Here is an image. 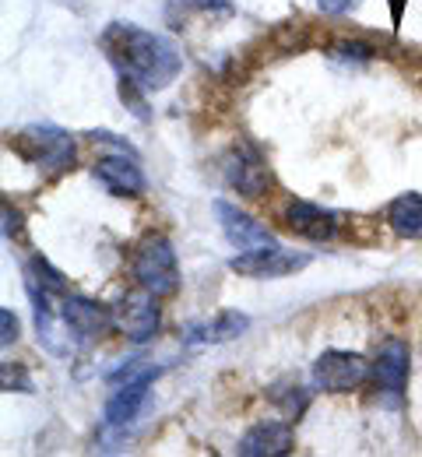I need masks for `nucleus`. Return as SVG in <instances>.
<instances>
[{
  "instance_id": "1",
  "label": "nucleus",
  "mask_w": 422,
  "mask_h": 457,
  "mask_svg": "<svg viewBox=\"0 0 422 457\" xmlns=\"http://www.w3.org/2000/svg\"><path fill=\"white\" fill-rule=\"evenodd\" d=\"M99 46L113 63V71L127 81L141 85L145 92L170 88L183 71V54L173 39L130 21H110L99 36Z\"/></svg>"
},
{
  "instance_id": "2",
  "label": "nucleus",
  "mask_w": 422,
  "mask_h": 457,
  "mask_svg": "<svg viewBox=\"0 0 422 457\" xmlns=\"http://www.w3.org/2000/svg\"><path fill=\"white\" fill-rule=\"evenodd\" d=\"M162 377V366H152L145 362L141 355L134 359H123V366L117 373H110V398H106V415H103V436H123L127 426H134V419L141 415L145 401H148V391L152 384Z\"/></svg>"
},
{
  "instance_id": "3",
  "label": "nucleus",
  "mask_w": 422,
  "mask_h": 457,
  "mask_svg": "<svg viewBox=\"0 0 422 457\" xmlns=\"http://www.w3.org/2000/svg\"><path fill=\"white\" fill-rule=\"evenodd\" d=\"M14 155L36 170L46 172H63L74 166L78 159V148H74V137L63 130V127H54V123H29L14 134L11 141Z\"/></svg>"
},
{
  "instance_id": "4",
  "label": "nucleus",
  "mask_w": 422,
  "mask_h": 457,
  "mask_svg": "<svg viewBox=\"0 0 422 457\" xmlns=\"http://www.w3.org/2000/svg\"><path fill=\"white\" fill-rule=\"evenodd\" d=\"M130 271L137 278V286L159 299L166 295H177L180 288V264H177V250L166 236L152 232L145 236L137 246H134V261H130Z\"/></svg>"
},
{
  "instance_id": "5",
  "label": "nucleus",
  "mask_w": 422,
  "mask_h": 457,
  "mask_svg": "<svg viewBox=\"0 0 422 457\" xmlns=\"http://www.w3.org/2000/svg\"><path fill=\"white\" fill-rule=\"evenodd\" d=\"M313 387L327 391V395H352L373 380V362L360 352H345V348H327L313 359Z\"/></svg>"
},
{
  "instance_id": "6",
  "label": "nucleus",
  "mask_w": 422,
  "mask_h": 457,
  "mask_svg": "<svg viewBox=\"0 0 422 457\" xmlns=\"http://www.w3.org/2000/svg\"><path fill=\"white\" fill-rule=\"evenodd\" d=\"M409 366H412V352L401 338H387L380 345L376 359H373V387L384 408H401L405 391H409Z\"/></svg>"
},
{
  "instance_id": "7",
  "label": "nucleus",
  "mask_w": 422,
  "mask_h": 457,
  "mask_svg": "<svg viewBox=\"0 0 422 457\" xmlns=\"http://www.w3.org/2000/svg\"><path fill=\"white\" fill-rule=\"evenodd\" d=\"M61 320L67 328V335H70V342L78 348L99 342L110 328H117L113 306L95 303L88 295H61Z\"/></svg>"
},
{
  "instance_id": "8",
  "label": "nucleus",
  "mask_w": 422,
  "mask_h": 457,
  "mask_svg": "<svg viewBox=\"0 0 422 457\" xmlns=\"http://www.w3.org/2000/svg\"><path fill=\"white\" fill-rule=\"evenodd\" d=\"M222 176L233 190H240L243 197H261L275 183L271 166L264 162V155L250 141H240V145L229 148V155L222 159Z\"/></svg>"
},
{
  "instance_id": "9",
  "label": "nucleus",
  "mask_w": 422,
  "mask_h": 457,
  "mask_svg": "<svg viewBox=\"0 0 422 457\" xmlns=\"http://www.w3.org/2000/svg\"><path fill=\"white\" fill-rule=\"evenodd\" d=\"M113 317H117V331H120L127 342L145 345L159 335V324H162V313H159V295L152 292H130L123 295L120 303L113 306Z\"/></svg>"
},
{
  "instance_id": "10",
  "label": "nucleus",
  "mask_w": 422,
  "mask_h": 457,
  "mask_svg": "<svg viewBox=\"0 0 422 457\" xmlns=\"http://www.w3.org/2000/svg\"><path fill=\"white\" fill-rule=\"evenodd\" d=\"M310 264V253H296V250H282L278 243L275 246H264V250H250V253H236L229 261V271H236L243 278H285V275H296Z\"/></svg>"
},
{
  "instance_id": "11",
  "label": "nucleus",
  "mask_w": 422,
  "mask_h": 457,
  "mask_svg": "<svg viewBox=\"0 0 422 457\" xmlns=\"http://www.w3.org/2000/svg\"><path fill=\"white\" fill-rule=\"evenodd\" d=\"M215 215H219L222 236L229 239V246H233V250L250 253V250L275 246V232L264 226V222H257L253 215L240 212L236 204H229V201H215Z\"/></svg>"
},
{
  "instance_id": "12",
  "label": "nucleus",
  "mask_w": 422,
  "mask_h": 457,
  "mask_svg": "<svg viewBox=\"0 0 422 457\" xmlns=\"http://www.w3.org/2000/svg\"><path fill=\"white\" fill-rule=\"evenodd\" d=\"M92 172H95L99 187H106L113 197H145V190H148V179H145L134 152H113V155L99 159Z\"/></svg>"
},
{
  "instance_id": "13",
  "label": "nucleus",
  "mask_w": 422,
  "mask_h": 457,
  "mask_svg": "<svg viewBox=\"0 0 422 457\" xmlns=\"http://www.w3.org/2000/svg\"><path fill=\"white\" fill-rule=\"evenodd\" d=\"M285 226H289V232L302 236V239L327 243V239L338 236L342 215L331 212V208H320V204H313V201H289V204H285Z\"/></svg>"
},
{
  "instance_id": "14",
  "label": "nucleus",
  "mask_w": 422,
  "mask_h": 457,
  "mask_svg": "<svg viewBox=\"0 0 422 457\" xmlns=\"http://www.w3.org/2000/svg\"><path fill=\"white\" fill-rule=\"evenodd\" d=\"M296 447V433H293V422H257L250 426L246 433L240 436V447L236 454L240 457H285L293 454Z\"/></svg>"
},
{
  "instance_id": "15",
  "label": "nucleus",
  "mask_w": 422,
  "mask_h": 457,
  "mask_svg": "<svg viewBox=\"0 0 422 457\" xmlns=\"http://www.w3.org/2000/svg\"><path fill=\"white\" fill-rule=\"evenodd\" d=\"M246 328H250V317H246V313H240V310H222V313H215V317L204 320V324H190V328L183 331V345L204 348V345L236 342L240 335H246Z\"/></svg>"
},
{
  "instance_id": "16",
  "label": "nucleus",
  "mask_w": 422,
  "mask_h": 457,
  "mask_svg": "<svg viewBox=\"0 0 422 457\" xmlns=\"http://www.w3.org/2000/svg\"><path fill=\"white\" fill-rule=\"evenodd\" d=\"M233 14H236V7L229 0H166V11H162V18H166V25L173 32L190 29L197 18H204V21H226Z\"/></svg>"
},
{
  "instance_id": "17",
  "label": "nucleus",
  "mask_w": 422,
  "mask_h": 457,
  "mask_svg": "<svg viewBox=\"0 0 422 457\" xmlns=\"http://www.w3.org/2000/svg\"><path fill=\"white\" fill-rule=\"evenodd\" d=\"M384 219L394 236L401 239H422V194L409 190V194H398L387 201L384 208Z\"/></svg>"
},
{
  "instance_id": "18",
  "label": "nucleus",
  "mask_w": 422,
  "mask_h": 457,
  "mask_svg": "<svg viewBox=\"0 0 422 457\" xmlns=\"http://www.w3.org/2000/svg\"><path fill=\"white\" fill-rule=\"evenodd\" d=\"M268 398H271V404L282 408V415H285L289 422H296V419H302V411L310 408L313 391L302 384L300 377H285V380H278V384L268 387Z\"/></svg>"
},
{
  "instance_id": "19",
  "label": "nucleus",
  "mask_w": 422,
  "mask_h": 457,
  "mask_svg": "<svg viewBox=\"0 0 422 457\" xmlns=\"http://www.w3.org/2000/svg\"><path fill=\"white\" fill-rule=\"evenodd\" d=\"M25 286L32 288H43V292H54V295H67V278H63V271H57L46 257H29L25 261Z\"/></svg>"
},
{
  "instance_id": "20",
  "label": "nucleus",
  "mask_w": 422,
  "mask_h": 457,
  "mask_svg": "<svg viewBox=\"0 0 422 457\" xmlns=\"http://www.w3.org/2000/svg\"><path fill=\"white\" fill-rule=\"evenodd\" d=\"M0 387H4V395H14V391H18V395H32V391H36L29 370H25L21 362H11V359L0 362Z\"/></svg>"
},
{
  "instance_id": "21",
  "label": "nucleus",
  "mask_w": 422,
  "mask_h": 457,
  "mask_svg": "<svg viewBox=\"0 0 422 457\" xmlns=\"http://www.w3.org/2000/svg\"><path fill=\"white\" fill-rule=\"evenodd\" d=\"M120 99L130 106V113L137 116V120H152V113H148V103H145V88H141V85H134V81L120 78Z\"/></svg>"
},
{
  "instance_id": "22",
  "label": "nucleus",
  "mask_w": 422,
  "mask_h": 457,
  "mask_svg": "<svg viewBox=\"0 0 422 457\" xmlns=\"http://www.w3.org/2000/svg\"><path fill=\"white\" fill-rule=\"evenodd\" d=\"M369 57H373V50L366 43H338L331 50V60H342V63H366Z\"/></svg>"
},
{
  "instance_id": "23",
  "label": "nucleus",
  "mask_w": 422,
  "mask_h": 457,
  "mask_svg": "<svg viewBox=\"0 0 422 457\" xmlns=\"http://www.w3.org/2000/svg\"><path fill=\"white\" fill-rule=\"evenodd\" d=\"M25 236V219L18 208H11V201H4V239L7 243H18Z\"/></svg>"
},
{
  "instance_id": "24",
  "label": "nucleus",
  "mask_w": 422,
  "mask_h": 457,
  "mask_svg": "<svg viewBox=\"0 0 422 457\" xmlns=\"http://www.w3.org/2000/svg\"><path fill=\"white\" fill-rule=\"evenodd\" d=\"M18 338H21V335H18V317H14L11 306H4V310H0V345L11 348Z\"/></svg>"
},
{
  "instance_id": "25",
  "label": "nucleus",
  "mask_w": 422,
  "mask_h": 457,
  "mask_svg": "<svg viewBox=\"0 0 422 457\" xmlns=\"http://www.w3.org/2000/svg\"><path fill=\"white\" fill-rule=\"evenodd\" d=\"M362 0H317V7L324 11V14H331V18H342V14H352L356 7H360Z\"/></svg>"
},
{
  "instance_id": "26",
  "label": "nucleus",
  "mask_w": 422,
  "mask_h": 457,
  "mask_svg": "<svg viewBox=\"0 0 422 457\" xmlns=\"http://www.w3.org/2000/svg\"><path fill=\"white\" fill-rule=\"evenodd\" d=\"M401 11H405V0H391V21L394 25L401 21Z\"/></svg>"
}]
</instances>
